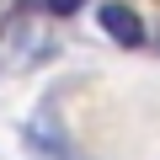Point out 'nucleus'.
Here are the masks:
<instances>
[{
	"label": "nucleus",
	"instance_id": "f257e3e1",
	"mask_svg": "<svg viewBox=\"0 0 160 160\" xmlns=\"http://www.w3.org/2000/svg\"><path fill=\"white\" fill-rule=\"evenodd\" d=\"M27 144H32L43 160H86V155L69 144V133H64L53 118H38V123H27Z\"/></svg>",
	"mask_w": 160,
	"mask_h": 160
},
{
	"label": "nucleus",
	"instance_id": "f03ea898",
	"mask_svg": "<svg viewBox=\"0 0 160 160\" xmlns=\"http://www.w3.org/2000/svg\"><path fill=\"white\" fill-rule=\"evenodd\" d=\"M96 16H102V27L112 32V43H123V48H139V43H144V22H139V11H133V6L107 0Z\"/></svg>",
	"mask_w": 160,
	"mask_h": 160
},
{
	"label": "nucleus",
	"instance_id": "7ed1b4c3",
	"mask_svg": "<svg viewBox=\"0 0 160 160\" xmlns=\"http://www.w3.org/2000/svg\"><path fill=\"white\" fill-rule=\"evenodd\" d=\"M43 6H48V11H53V16H75V11H80V6H86V0H43Z\"/></svg>",
	"mask_w": 160,
	"mask_h": 160
}]
</instances>
